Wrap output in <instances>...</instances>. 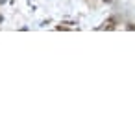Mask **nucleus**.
I'll list each match as a JSON object with an SVG mask.
<instances>
[{
  "instance_id": "obj_1",
  "label": "nucleus",
  "mask_w": 135,
  "mask_h": 135,
  "mask_svg": "<svg viewBox=\"0 0 135 135\" xmlns=\"http://www.w3.org/2000/svg\"><path fill=\"white\" fill-rule=\"evenodd\" d=\"M126 28H128V30H135V26H133V24H129V26H126Z\"/></svg>"
},
{
  "instance_id": "obj_2",
  "label": "nucleus",
  "mask_w": 135,
  "mask_h": 135,
  "mask_svg": "<svg viewBox=\"0 0 135 135\" xmlns=\"http://www.w3.org/2000/svg\"><path fill=\"white\" fill-rule=\"evenodd\" d=\"M0 22H2V15H0Z\"/></svg>"
}]
</instances>
